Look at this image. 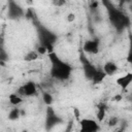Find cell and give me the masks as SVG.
Listing matches in <instances>:
<instances>
[{"mask_svg": "<svg viewBox=\"0 0 132 132\" xmlns=\"http://www.w3.org/2000/svg\"><path fill=\"white\" fill-rule=\"evenodd\" d=\"M80 127L82 131L86 132H95L99 130V126L97 125L96 121L91 120V119H82L80 122Z\"/></svg>", "mask_w": 132, "mask_h": 132, "instance_id": "2", "label": "cell"}, {"mask_svg": "<svg viewBox=\"0 0 132 132\" xmlns=\"http://www.w3.org/2000/svg\"><path fill=\"white\" fill-rule=\"evenodd\" d=\"M8 99H9L10 104H12L14 106H16V105H19V104H21L23 102V98L19 94H10L9 97H8Z\"/></svg>", "mask_w": 132, "mask_h": 132, "instance_id": "6", "label": "cell"}, {"mask_svg": "<svg viewBox=\"0 0 132 132\" xmlns=\"http://www.w3.org/2000/svg\"><path fill=\"white\" fill-rule=\"evenodd\" d=\"M35 93H36V86L32 81H29V82L25 84L24 86L20 87L19 88V91H18V94L21 95L22 97L23 96L30 97V96H33Z\"/></svg>", "mask_w": 132, "mask_h": 132, "instance_id": "1", "label": "cell"}, {"mask_svg": "<svg viewBox=\"0 0 132 132\" xmlns=\"http://www.w3.org/2000/svg\"><path fill=\"white\" fill-rule=\"evenodd\" d=\"M105 75H106V74L104 73V71H96L95 74H94V76L92 77V79H93V81H94L95 84H97V82L102 81L103 78L105 77Z\"/></svg>", "mask_w": 132, "mask_h": 132, "instance_id": "8", "label": "cell"}, {"mask_svg": "<svg viewBox=\"0 0 132 132\" xmlns=\"http://www.w3.org/2000/svg\"><path fill=\"white\" fill-rule=\"evenodd\" d=\"M131 81H132V74H131L130 72L124 74L123 76H121V77H119V78L117 79V84H118L122 89H126V88L131 84Z\"/></svg>", "mask_w": 132, "mask_h": 132, "instance_id": "4", "label": "cell"}, {"mask_svg": "<svg viewBox=\"0 0 132 132\" xmlns=\"http://www.w3.org/2000/svg\"><path fill=\"white\" fill-rule=\"evenodd\" d=\"M122 99V95H116L113 98H112V100H114V101H120Z\"/></svg>", "mask_w": 132, "mask_h": 132, "instance_id": "16", "label": "cell"}, {"mask_svg": "<svg viewBox=\"0 0 132 132\" xmlns=\"http://www.w3.org/2000/svg\"><path fill=\"white\" fill-rule=\"evenodd\" d=\"M38 58V53L36 51H29L25 56H24V60L26 62H32L37 60Z\"/></svg>", "mask_w": 132, "mask_h": 132, "instance_id": "7", "label": "cell"}, {"mask_svg": "<svg viewBox=\"0 0 132 132\" xmlns=\"http://www.w3.org/2000/svg\"><path fill=\"white\" fill-rule=\"evenodd\" d=\"M66 19H67V21H68L69 23H72V22H74V20H75V14H74V13H69V14L66 16Z\"/></svg>", "mask_w": 132, "mask_h": 132, "instance_id": "15", "label": "cell"}, {"mask_svg": "<svg viewBox=\"0 0 132 132\" xmlns=\"http://www.w3.org/2000/svg\"><path fill=\"white\" fill-rule=\"evenodd\" d=\"M65 3H66V0H53V4L55 6H58V7L63 6Z\"/></svg>", "mask_w": 132, "mask_h": 132, "instance_id": "12", "label": "cell"}, {"mask_svg": "<svg viewBox=\"0 0 132 132\" xmlns=\"http://www.w3.org/2000/svg\"><path fill=\"white\" fill-rule=\"evenodd\" d=\"M98 45H99V42L97 40L86 41V43L84 44V51L90 54H96L98 53Z\"/></svg>", "mask_w": 132, "mask_h": 132, "instance_id": "3", "label": "cell"}, {"mask_svg": "<svg viewBox=\"0 0 132 132\" xmlns=\"http://www.w3.org/2000/svg\"><path fill=\"white\" fill-rule=\"evenodd\" d=\"M19 117H20V109L16 108V107H14L13 109H11L10 112H9V114H8V119L10 121H14V120L19 119Z\"/></svg>", "mask_w": 132, "mask_h": 132, "instance_id": "9", "label": "cell"}, {"mask_svg": "<svg viewBox=\"0 0 132 132\" xmlns=\"http://www.w3.org/2000/svg\"><path fill=\"white\" fill-rule=\"evenodd\" d=\"M43 102L46 104V105H51L52 102H53V96L50 94V93H43Z\"/></svg>", "mask_w": 132, "mask_h": 132, "instance_id": "11", "label": "cell"}, {"mask_svg": "<svg viewBox=\"0 0 132 132\" xmlns=\"http://www.w3.org/2000/svg\"><path fill=\"white\" fill-rule=\"evenodd\" d=\"M118 122H119L118 118L112 117V118H110V119H109V121H108V125H109L110 127H112V126H116V125L118 124Z\"/></svg>", "mask_w": 132, "mask_h": 132, "instance_id": "13", "label": "cell"}, {"mask_svg": "<svg viewBox=\"0 0 132 132\" xmlns=\"http://www.w3.org/2000/svg\"><path fill=\"white\" fill-rule=\"evenodd\" d=\"M104 117H105V107H104L103 105H100V106L98 107V112H97V119H98L99 121H103Z\"/></svg>", "mask_w": 132, "mask_h": 132, "instance_id": "10", "label": "cell"}, {"mask_svg": "<svg viewBox=\"0 0 132 132\" xmlns=\"http://www.w3.org/2000/svg\"><path fill=\"white\" fill-rule=\"evenodd\" d=\"M117 70H118L117 64L113 63V62H107V63H105L104 67H103V71H104V73H105V74H108V75L113 74Z\"/></svg>", "mask_w": 132, "mask_h": 132, "instance_id": "5", "label": "cell"}, {"mask_svg": "<svg viewBox=\"0 0 132 132\" xmlns=\"http://www.w3.org/2000/svg\"><path fill=\"white\" fill-rule=\"evenodd\" d=\"M36 52L38 53V55H39V54H40V55H43V54L46 53V47H45L44 45H40V46L37 47V51H36Z\"/></svg>", "mask_w": 132, "mask_h": 132, "instance_id": "14", "label": "cell"}]
</instances>
